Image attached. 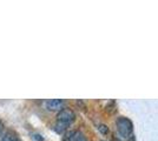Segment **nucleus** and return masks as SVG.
Masks as SVG:
<instances>
[{
	"mask_svg": "<svg viewBox=\"0 0 158 141\" xmlns=\"http://www.w3.org/2000/svg\"><path fill=\"white\" fill-rule=\"evenodd\" d=\"M116 126H117V131L122 138L129 139L132 135L133 126H132V122L127 118H124V116L118 118L116 121Z\"/></svg>",
	"mask_w": 158,
	"mask_h": 141,
	"instance_id": "obj_1",
	"label": "nucleus"
},
{
	"mask_svg": "<svg viewBox=\"0 0 158 141\" xmlns=\"http://www.w3.org/2000/svg\"><path fill=\"white\" fill-rule=\"evenodd\" d=\"M76 120V114L72 109L70 108H64L61 109L60 112H58V115H57V122H60L63 125H66V126H70L73 121Z\"/></svg>",
	"mask_w": 158,
	"mask_h": 141,
	"instance_id": "obj_2",
	"label": "nucleus"
},
{
	"mask_svg": "<svg viewBox=\"0 0 158 141\" xmlns=\"http://www.w3.org/2000/svg\"><path fill=\"white\" fill-rule=\"evenodd\" d=\"M46 108L48 111L56 112L58 111L60 112L61 109H64V100L61 99H50L46 101Z\"/></svg>",
	"mask_w": 158,
	"mask_h": 141,
	"instance_id": "obj_3",
	"label": "nucleus"
},
{
	"mask_svg": "<svg viewBox=\"0 0 158 141\" xmlns=\"http://www.w3.org/2000/svg\"><path fill=\"white\" fill-rule=\"evenodd\" d=\"M84 135L79 131H70L63 136V141H79Z\"/></svg>",
	"mask_w": 158,
	"mask_h": 141,
	"instance_id": "obj_4",
	"label": "nucleus"
},
{
	"mask_svg": "<svg viewBox=\"0 0 158 141\" xmlns=\"http://www.w3.org/2000/svg\"><path fill=\"white\" fill-rule=\"evenodd\" d=\"M67 127H69V126L63 125V123H60V122H57V123L54 125V131H56L57 133H59V134H63L66 129H67Z\"/></svg>",
	"mask_w": 158,
	"mask_h": 141,
	"instance_id": "obj_5",
	"label": "nucleus"
},
{
	"mask_svg": "<svg viewBox=\"0 0 158 141\" xmlns=\"http://www.w3.org/2000/svg\"><path fill=\"white\" fill-rule=\"evenodd\" d=\"M1 141H18V139H17V136L14 134H12V133H7V134H5L1 138Z\"/></svg>",
	"mask_w": 158,
	"mask_h": 141,
	"instance_id": "obj_6",
	"label": "nucleus"
},
{
	"mask_svg": "<svg viewBox=\"0 0 158 141\" xmlns=\"http://www.w3.org/2000/svg\"><path fill=\"white\" fill-rule=\"evenodd\" d=\"M98 131L102 134H107V133H109V128H107V126H105V125H99Z\"/></svg>",
	"mask_w": 158,
	"mask_h": 141,
	"instance_id": "obj_7",
	"label": "nucleus"
},
{
	"mask_svg": "<svg viewBox=\"0 0 158 141\" xmlns=\"http://www.w3.org/2000/svg\"><path fill=\"white\" fill-rule=\"evenodd\" d=\"M4 131H5V126H4V123L0 121V136L4 135Z\"/></svg>",
	"mask_w": 158,
	"mask_h": 141,
	"instance_id": "obj_8",
	"label": "nucleus"
},
{
	"mask_svg": "<svg viewBox=\"0 0 158 141\" xmlns=\"http://www.w3.org/2000/svg\"><path fill=\"white\" fill-rule=\"evenodd\" d=\"M33 139H35L37 141H43V140H44V139H43V138H41L39 134H35L34 136H33Z\"/></svg>",
	"mask_w": 158,
	"mask_h": 141,
	"instance_id": "obj_9",
	"label": "nucleus"
},
{
	"mask_svg": "<svg viewBox=\"0 0 158 141\" xmlns=\"http://www.w3.org/2000/svg\"><path fill=\"white\" fill-rule=\"evenodd\" d=\"M79 141H87V140H86L85 138H84V136H83V138H81V139H80V140H79Z\"/></svg>",
	"mask_w": 158,
	"mask_h": 141,
	"instance_id": "obj_10",
	"label": "nucleus"
},
{
	"mask_svg": "<svg viewBox=\"0 0 158 141\" xmlns=\"http://www.w3.org/2000/svg\"><path fill=\"white\" fill-rule=\"evenodd\" d=\"M102 141H104V140H102Z\"/></svg>",
	"mask_w": 158,
	"mask_h": 141,
	"instance_id": "obj_11",
	"label": "nucleus"
}]
</instances>
